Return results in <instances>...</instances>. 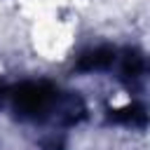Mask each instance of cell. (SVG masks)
<instances>
[{
    "label": "cell",
    "instance_id": "obj_1",
    "mask_svg": "<svg viewBox=\"0 0 150 150\" xmlns=\"http://www.w3.org/2000/svg\"><path fill=\"white\" fill-rule=\"evenodd\" d=\"M7 96L12 101V108L21 117H30V120H38L52 112L59 101V91L47 82H23L9 89Z\"/></svg>",
    "mask_w": 150,
    "mask_h": 150
},
{
    "label": "cell",
    "instance_id": "obj_2",
    "mask_svg": "<svg viewBox=\"0 0 150 150\" xmlns=\"http://www.w3.org/2000/svg\"><path fill=\"white\" fill-rule=\"evenodd\" d=\"M112 61H115V52L108 49V47H98V49H91V52H87V54L80 56L77 70H84V73L103 70V68H108Z\"/></svg>",
    "mask_w": 150,
    "mask_h": 150
},
{
    "label": "cell",
    "instance_id": "obj_3",
    "mask_svg": "<svg viewBox=\"0 0 150 150\" xmlns=\"http://www.w3.org/2000/svg\"><path fill=\"white\" fill-rule=\"evenodd\" d=\"M141 73H143V59L138 54H127L122 63V75L131 80V77H138Z\"/></svg>",
    "mask_w": 150,
    "mask_h": 150
}]
</instances>
